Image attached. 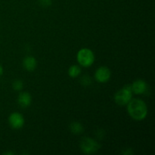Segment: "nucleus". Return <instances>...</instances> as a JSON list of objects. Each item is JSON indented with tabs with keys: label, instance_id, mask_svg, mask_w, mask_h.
Listing matches in <instances>:
<instances>
[{
	"label": "nucleus",
	"instance_id": "obj_1",
	"mask_svg": "<svg viewBox=\"0 0 155 155\" xmlns=\"http://www.w3.org/2000/svg\"><path fill=\"white\" fill-rule=\"evenodd\" d=\"M127 112L132 119L136 121H142L148 115V107L143 100L140 98H132L127 104Z\"/></svg>",
	"mask_w": 155,
	"mask_h": 155
},
{
	"label": "nucleus",
	"instance_id": "obj_2",
	"mask_svg": "<svg viewBox=\"0 0 155 155\" xmlns=\"http://www.w3.org/2000/svg\"><path fill=\"white\" fill-rule=\"evenodd\" d=\"M77 60L79 64L83 68H89L95 62V54L89 48H83L77 52Z\"/></svg>",
	"mask_w": 155,
	"mask_h": 155
},
{
	"label": "nucleus",
	"instance_id": "obj_3",
	"mask_svg": "<svg viewBox=\"0 0 155 155\" xmlns=\"http://www.w3.org/2000/svg\"><path fill=\"white\" fill-rule=\"evenodd\" d=\"M133 94L131 86L127 85L115 93L114 99L118 105H127L130 102V100L133 98Z\"/></svg>",
	"mask_w": 155,
	"mask_h": 155
},
{
	"label": "nucleus",
	"instance_id": "obj_4",
	"mask_svg": "<svg viewBox=\"0 0 155 155\" xmlns=\"http://www.w3.org/2000/svg\"><path fill=\"white\" fill-rule=\"evenodd\" d=\"M80 145L81 151L86 154H95L101 148V145L95 139L89 137H84L82 139Z\"/></svg>",
	"mask_w": 155,
	"mask_h": 155
},
{
	"label": "nucleus",
	"instance_id": "obj_5",
	"mask_svg": "<svg viewBox=\"0 0 155 155\" xmlns=\"http://www.w3.org/2000/svg\"><path fill=\"white\" fill-rule=\"evenodd\" d=\"M24 117L18 112H13L8 117V124L12 129L20 130L24 125Z\"/></svg>",
	"mask_w": 155,
	"mask_h": 155
},
{
	"label": "nucleus",
	"instance_id": "obj_6",
	"mask_svg": "<svg viewBox=\"0 0 155 155\" xmlns=\"http://www.w3.org/2000/svg\"><path fill=\"white\" fill-rule=\"evenodd\" d=\"M111 73L110 69L107 67H100L95 73V78L97 82L100 83H105L110 80Z\"/></svg>",
	"mask_w": 155,
	"mask_h": 155
},
{
	"label": "nucleus",
	"instance_id": "obj_7",
	"mask_svg": "<svg viewBox=\"0 0 155 155\" xmlns=\"http://www.w3.org/2000/svg\"><path fill=\"white\" fill-rule=\"evenodd\" d=\"M131 89L133 93L136 95H142L146 93L148 90V86L146 82L143 80H136L132 83Z\"/></svg>",
	"mask_w": 155,
	"mask_h": 155
},
{
	"label": "nucleus",
	"instance_id": "obj_8",
	"mask_svg": "<svg viewBox=\"0 0 155 155\" xmlns=\"http://www.w3.org/2000/svg\"><path fill=\"white\" fill-rule=\"evenodd\" d=\"M18 104L21 106L22 108H27L30 107L32 102V97L30 94L27 92H21L18 95Z\"/></svg>",
	"mask_w": 155,
	"mask_h": 155
},
{
	"label": "nucleus",
	"instance_id": "obj_9",
	"mask_svg": "<svg viewBox=\"0 0 155 155\" xmlns=\"http://www.w3.org/2000/svg\"><path fill=\"white\" fill-rule=\"evenodd\" d=\"M37 66V61L33 56H27L23 60V67L29 72H32L36 69Z\"/></svg>",
	"mask_w": 155,
	"mask_h": 155
},
{
	"label": "nucleus",
	"instance_id": "obj_10",
	"mask_svg": "<svg viewBox=\"0 0 155 155\" xmlns=\"http://www.w3.org/2000/svg\"><path fill=\"white\" fill-rule=\"evenodd\" d=\"M70 130L74 134H81L83 133V126L79 122H73L70 124Z\"/></svg>",
	"mask_w": 155,
	"mask_h": 155
},
{
	"label": "nucleus",
	"instance_id": "obj_11",
	"mask_svg": "<svg viewBox=\"0 0 155 155\" xmlns=\"http://www.w3.org/2000/svg\"><path fill=\"white\" fill-rule=\"evenodd\" d=\"M80 74H81V68L77 64L72 65L68 69V75L71 78H77V77L80 75Z\"/></svg>",
	"mask_w": 155,
	"mask_h": 155
},
{
	"label": "nucleus",
	"instance_id": "obj_12",
	"mask_svg": "<svg viewBox=\"0 0 155 155\" xmlns=\"http://www.w3.org/2000/svg\"><path fill=\"white\" fill-rule=\"evenodd\" d=\"M12 87L14 90L15 91H21L24 88V82L21 80H16L12 83Z\"/></svg>",
	"mask_w": 155,
	"mask_h": 155
},
{
	"label": "nucleus",
	"instance_id": "obj_13",
	"mask_svg": "<svg viewBox=\"0 0 155 155\" xmlns=\"http://www.w3.org/2000/svg\"><path fill=\"white\" fill-rule=\"evenodd\" d=\"M80 83H81V84L83 85V86H89V85H91V83H92V80H91V78L89 77V76L84 75L81 77V79H80Z\"/></svg>",
	"mask_w": 155,
	"mask_h": 155
},
{
	"label": "nucleus",
	"instance_id": "obj_14",
	"mask_svg": "<svg viewBox=\"0 0 155 155\" xmlns=\"http://www.w3.org/2000/svg\"><path fill=\"white\" fill-rule=\"evenodd\" d=\"M39 5L44 8H48L52 4V0H38Z\"/></svg>",
	"mask_w": 155,
	"mask_h": 155
},
{
	"label": "nucleus",
	"instance_id": "obj_15",
	"mask_svg": "<svg viewBox=\"0 0 155 155\" xmlns=\"http://www.w3.org/2000/svg\"><path fill=\"white\" fill-rule=\"evenodd\" d=\"M133 154V152L132 151L131 148H128V149H126L123 151V154H125V155H131Z\"/></svg>",
	"mask_w": 155,
	"mask_h": 155
},
{
	"label": "nucleus",
	"instance_id": "obj_16",
	"mask_svg": "<svg viewBox=\"0 0 155 155\" xmlns=\"http://www.w3.org/2000/svg\"><path fill=\"white\" fill-rule=\"evenodd\" d=\"M3 72H4V70H3V67L0 64V77L3 74Z\"/></svg>",
	"mask_w": 155,
	"mask_h": 155
},
{
	"label": "nucleus",
	"instance_id": "obj_17",
	"mask_svg": "<svg viewBox=\"0 0 155 155\" xmlns=\"http://www.w3.org/2000/svg\"><path fill=\"white\" fill-rule=\"evenodd\" d=\"M4 154H7V155L12 154V155H13L14 153H13V152H10V151H8V152H5Z\"/></svg>",
	"mask_w": 155,
	"mask_h": 155
}]
</instances>
